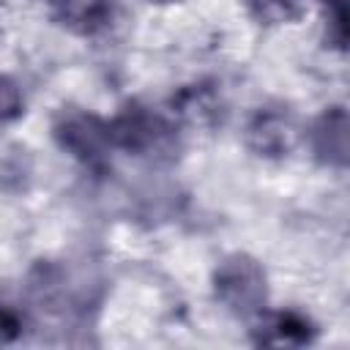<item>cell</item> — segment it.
<instances>
[{"label":"cell","mask_w":350,"mask_h":350,"mask_svg":"<svg viewBox=\"0 0 350 350\" xmlns=\"http://www.w3.org/2000/svg\"><path fill=\"white\" fill-rule=\"evenodd\" d=\"M317 328L314 323L295 312V309H282V312H262L260 325L254 328V342L257 345H273V347H295V345H309L314 339Z\"/></svg>","instance_id":"cell-6"},{"label":"cell","mask_w":350,"mask_h":350,"mask_svg":"<svg viewBox=\"0 0 350 350\" xmlns=\"http://www.w3.org/2000/svg\"><path fill=\"white\" fill-rule=\"evenodd\" d=\"M312 153L320 164L345 170L350 156V118L345 107H325L309 129Z\"/></svg>","instance_id":"cell-5"},{"label":"cell","mask_w":350,"mask_h":350,"mask_svg":"<svg viewBox=\"0 0 350 350\" xmlns=\"http://www.w3.org/2000/svg\"><path fill=\"white\" fill-rule=\"evenodd\" d=\"M172 112H178L183 120H189L194 126H208V123L219 120L221 101L213 88L200 82V85H189L178 96H172Z\"/></svg>","instance_id":"cell-8"},{"label":"cell","mask_w":350,"mask_h":350,"mask_svg":"<svg viewBox=\"0 0 350 350\" xmlns=\"http://www.w3.org/2000/svg\"><path fill=\"white\" fill-rule=\"evenodd\" d=\"M298 137L295 120L287 109L282 107H260L243 131V139L249 145V150L260 159H282L293 150Z\"/></svg>","instance_id":"cell-4"},{"label":"cell","mask_w":350,"mask_h":350,"mask_svg":"<svg viewBox=\"0 0 350 350\" xmlns=\"http://www.w3.org/2000/svg\"><path fill=\"white\" fill-rule=\"evenodd\" d=\"M107 131L112 150H123L129 156L159 159L175 150V126L161 112L139 101L123 104L107 120Z\"/></svg>","instance_id":"cell-1"},{"label":"cell","mask_w":350,"mask_h":350,"mask_svg":"<svg viewBox=\"0 0 350 350\" xmlns=\"http://www.w3.org/2000/svg\"><path fill=\"white\" fill-rule=\"evenodd\" d=\"M148 3H156V5H170V3H180V0H148Z\"/></svg>","instance_id":"cell-13"},{"label":"cell","mask_w":350,"mask_h":350,"mask_svg":"<svg viewBox=\"0 0 350 350\" xmlns=\"http://www.w3.org/2000/svg\"><path fill=\"white\" fill-rule=\"evenodd\" d=\"M52 139L63 153L93 170L104 167L112 150L107 120L85 107H60L52 120Z\"/></svg>","instance_id":"cell-3"},{"label":"cell","mask_w":350,"mask_h":350,"mask_svg":"<svg viewBox=\"0 0 350 350\" xmlns=\"http://www.w3.org/2000/svg\"><path fill=\"white\" fill-rule=\"evenodd\" d=\"M213 295L235 317H260L268 304V276L257 257L246 252L227 254L213 268Z\"/></svg>","instance_id":"cell-2"},{"label":"cell","mask_w":350,"mask_h":350,"mask_svg":"<svg viewBox=\"0 0 350 350\" xmlns=\"http://www.w3.org/2000/svg\"><path fill=\"white\" fill-rule=\"evenodd\" d=\"M115 0H63L60 19L79 36H96L115 22Z\"/></svg>","instance_id":"cell-7"},{"label":"cell","mask_w":350,"mask_h":350,"mask_svg":"<svg viewBox=\"0 0 350 350\" xmlns=\"http://www.w3.org/2000/svg\"><path fill=\"white\" fill-rule=\"evenodd\" d=\"M25 112V96L14 77L0 74V123H11L22 118Z\"/></svg>","instance_id":"cell-10"},{"label":"cell","mask_w":350,"mask_h":350,"mask_svg":"<svg viewBox=\"0 0 350 350\" xmlns=\"http://www.w3.org/2000/svg\"><path fill=\"white\" fill-rule=\"evenodd\" d=\"M22 328H25L22 314L16 309H11L8 304H0V345L16 342L22 336Z\"/></svg>","instance_id":"cell-12"},{"label":"cell","mask_w":350,"mask_h":350,"mask_svg":"<svg viewBox=\"0 0 350 350\" xmlns=\"http://www.w3.org/2000/svg\"><path fill=\"white\" fill-rule=\"evenodd\" d=\"M260 25H290L304 16L298 0H241Z\"/></svg>","instance_id":"cell-9"},{"label":"cell","mask_w":350,"mask_h":350,"mask_svg":"<svg viewBox=\"0 0 350 350\" xmlns=\"http://www.w3.org/2000/svg\"><path fill=\"white\" fill-rule=\"evenodd\" d=\"M325 5V25H328V44L345 49L347 44V0H323Z\"/></svg>","instance_id":"cell-11"}]
</instances>
